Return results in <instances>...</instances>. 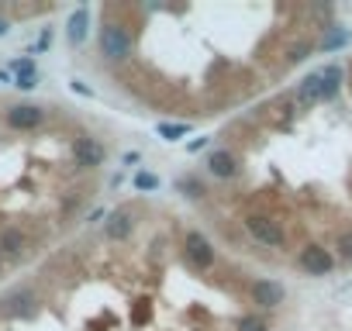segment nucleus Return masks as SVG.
Wrapping results in <instances>:
<instances>
[{"label": "nucleus", "instance_id": "ddd939ff", "mask_svg": "<svg viewBox=\"0 0 352 331\" xmlns=\"http://www.w3.org/2000/svg\"><path fill=\"white\" fill-rule=\"evenodd\" d=\"M87 28H90V11L87 8H76L69 14V25H66V42L69 45H80L87 38Z\"/></svg>", "mask_w": 352, "mask_h": 331}, {"label": "nucleus", "instance_id": "1a4fd4ad", "mask_svg": "<svg viewBox=\"0 0 352 331\" xmlns=\"http://www.w3.org/2000/svg\"><path fill=\"white\" fill-rule=\"evenodd\" d=\"M249 300H252L259 310L280 307V304L287 300V290H283V283H276V279H249Z\"/></svg>", "mask_w": 352, "mask_h": 331}, {"label": "nucleus", "instance_id": "f03ea898", "mask_svg": "<svg viewBox=\"0 0 352 331\" xmlns=\"http://www.w3.org/2000/svg\"><path fill=\"white\" fill-rule=\"evenodd\" d=\"M239 225L249 231V238L263 249H283L287 245V228L276 214H270L266 207L259 204H245L242 214H239Z\"/></svg>", "mask_w": 352, "mask_h": 331}, {"label": "nucleus", "instance_id": "9d476101", "mask_svg": "<svg viewBox=\"0 0 352 331\" xmlns=\"http://www.w3.org/2000/svg\"><path fill=\"white\" fill-rule=\"evenodd\" d=\"M321 90H324V83H321V69H314V73H307L304 80H297V87H294L290 93H294V104L304 111V107L321 104Z\"/></svg>", "mask_w": 352, "mask_h": 331}, {"label": "nucleus", "instance_id": "9b49d317", "mask_svg": "<svg viewBox=\"0 0 352 331\" xmlns=\"http://www.w3.org/2000/svg\"><path fill=\"white\" fill-rule=\"evenodd\" d=\"M42 121H45V107H38V104H18L8 111V124L14 131H35Z\"/></svg>", "mask_w": 352, "mask_h": 331}, {"label": "nucleus", "instance_id": "2eb2a0df", "mask_svg": "<svg viewBox=\"0 0 352 331\" xmlns=\"http://www.w3.org/2000/svg\"><path fill=\"white\" fill-rule=\"evenodd\" d=\"M176 190H180L184 197H194V201H201L204 194H208V187L194 176V173H187V176H180V180H176Z\"/></svg>", "mask_w": 352, "mask_h": 331}, {"label": "nucleus", "instance_id": "5701e85b", "mask_svg": "<svg viewBox=\"0 0 352 331\" xmlns=\"http://www.w3.org/2000/svg\"><path fill=\"white\" fill-rule=\"evenodd\" d=\"M8 32H11V21H4V18H0V38H4Z\"/></svg>", "mask_w": 352, "mask_h": 331}, {"label": "nucleus", "instance_id": "f257e3e1", "mask_svg": "<svg viewBox=\"0 0 352 331\" xmlns=\"http://www.w3.org/2000/svg\"><path fill=\"white\" fill-rule=\"evenodd\" d=\"M97 49L107 62H131V32L124 25V18L118 14L114 4L104 8V18H100V32H97Z\"/></svg>", "mask_w": 352, "mask_h": 331}, {"label": "nucleus", "instance_id": "dca6fc26", "mask_svg": "<svg viewBox=\"0 0 352 331\" xmlns=\"http://www.w3.org/2000/svg\"><path fill=\"white\" fill-rule=\"evenodd\" d=\"M335 252H338V259H342L345 266H352V225L335 235Z\"/></svg>", "mask_w": 352, "mask_h": 331}, {"label": "nucleus", "instance_id": "aec40b11", "mask_svg": "<svg viewBox=\"0 0 352 331\" xmlns=\"http://www.w3.org/2000/svg\"><path fill=\"white\" fill-rule=\"evenodd\" d=\"M11 69H14L18 76H25V73H35V59H32V56H21V59H14V62H11Z\"/></svg>", "mask_w": 352, "mask_h": 331}, {"label": "nucleus", "instance_id": "20e7f679", "mask_svg": "<svg viewBox=\"0 0 352 331\" xmlns=\"http://www.w3.org/2000/svg\"><path fill=\"white\" fill-rule=\"evenodd\" d=\"M204 166H208V176H214V180H221V183H228V180H235V176L242 173V159H239V152H235L232 145H214V148L208 152Z\"/></svg>", "mask_w": 352, "mask_h": 331}, {"label": "nucleus", "instance_id": "4468645a", "mask_svg": "<svg viewBox=\"0 0 352 331\" xmlns=\"http://www.w3.org/2000/svg\"><path fill=\"white\" fill-rule=\"evenodd\" d=\"M345 42H349V32L338 28V25H331V28H324V35L318 38V49H321V52H335V49H342Z\"/></svg>", "mask_w": 352, "mask_h": 331}, {"label": "nucleus", "instance_id": "a211bd4d", "mask_svg": "<svg viewBox=\"0 0 352 331\" xmlns=\"http://www.w3.org/2000/svg\"><path fill=\"white\" fill-rule=\"evenodd\" d=\"M190 131V124H166V121H159V135L166 138V141H176V138H184Z\"/></svg>", "mask_w": 352, "mask_h": 331}, {"label": "nucleus", "instance_id": "f3484780", "mask_svg": "<svg viewBox=\"0 0 352 331\" xmlns=\"http://www.w3.org/2000/svg\"><path fill=\"white\" fill-rule=\"evenodd\" d=\"M235 331H270V321L263 314H242L239 324H235Z\"/></svg>", "mask_w": 352, "mask_h": 331}, {"label": "nucleus", "instance_id": "0eeeda50", "mask_svg": "<svg viewBox=\"0 0 352 331\" xmlns=\"http://www.w3.org/2000/svg\"><path fill=\"white\" fill-rule=\"evenodd\" d=\"M69 152H73V162L80 166V170H97V166H104V159H107L104 141H97L94 135H76Z\"/></svg>", "mask_w": 352, "mask_h": 331}, {"label": "nucleus", "instance_id": "423d86ee", "mask_svg": "<svg viewBox=\"0 0 352 331\" xmlns=\"http://www.w3.org/2000/svg\"><path fill=\"white\" fill-rule=\"evenodd\" d=\"M0 314L4 317H21V321L35 317L38 314V293L32 286H14L11 293L0 297Z\"/></svg>", "mask_w": 352, "mask_h": 331}, {"label": "nucleus", "instance_id": "4be33fe9", "mask_svg": "<svg viewBox=\"0 0 352 331\" xmlns=\"http://www.w3.org/2000/svg\"><path fill=\"white\" fill-rule=\"evenodd\" d=\"M138 159H142V155H138V152H124V155H121V162H124V166H135V162H138Z\"/></svg>", "mask_w": 352, "mask_h": 331}, {"label": "nucleus", "instance_id": "39448f33", "mask_svg": "<svg viewBox=\"0 0 352 331\" xmlns=\"http://www.w3.org/2000/svg\"><path fill=\"white\" fill-rule=\"evenodd\" d=\"M294 266H297L300 273H307V276H328V273L335 269V255H331V249H324L321 242H307V245H300Z\"/></svg>", "mask_w": 352, "mask_h": 331}, {"label": "nucleus", "instance_id": "7ed1b4c3", "mask_svg": "<svg viewBox=\"0 0 352 331\" xmlns=\"http://www.w3.org/2000/svg\"><path fill=\"white\" fill-rule=\"evenodd\" d=\"M180 252H184V262H187L190 269H197V273H204V269L214 266V245H211L197 228H184V235H180Z\"/></svg>", "mask_w": 352, "mask_h": 331}, {"label": "nucleus", "instance_id": "6ab92c4d", "mask_svg": "<svg viewBox=\"0 0 352 331\" xmlns=\"http://www.w3.org/2000/svg\"><path fill=\"white\" fill-rule=\"evenodd\" d=\"M135 190H159V176H152V173H135Z\"/></svg>", "mask_w": 352, "mask_h": 331}, {"label": "nucleus", "instance_id": "6e6552de", "mask_svg": "<svg viewBox=\"0 0 352 331\" xmlns=\"http://www.w3.org/2000/svg\"><path fill=\"white\" fill-rule=\"evenodd\" d=\"M135 225H138V207L121 204L118 211L107 214V221H104V238H107V242H124V238H131Z\"/></svg>", "mask_w": 352, "mask_h": 331}, {"label": "nucleus", "instance_id": "412c9836", "mask_svg": "<svg viewBox=\"0 0 352 331\" xmlns=\"http://www.w3.org/2000/svg\"><path fill=\"white\" fill-rule=\"evenodd\" d=\"M14 87H18V90H35V87H38V73H25V76H18Z\"/></svg>", "mask_w": 352, "mask_h": 331}, {"label": "nucleus", "instance_id": "f8f14e48", "mask_svg": "<svg viewBox=\"0 0 352 331\" xmlns=\"http://www.w3.org/2000/svg\"><path fill=\"white\" fill-rule=\"evenodd\" d=\"M28 249V235L18 228V225H8L0 231V255H11V259H21Z\"/></svg>", "mask_w": 352, "mask_h": 331}, {"label": "nucleus", "instance_id": "b1692460", "mask_svg": "<svg viewBox=\"0 0 352 331\" xmlns=\"http://www.w3.org/2000/svg\"><path fill=\"white\" fill-rule=\"evenodd\" d=\"M0 266H4V262H0Z\"/></svg>", "mask_w": 352, "mask_h": 331}]
</instances>
